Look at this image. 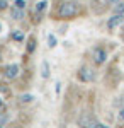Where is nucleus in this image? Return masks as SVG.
Instances as JSON below:
<instances>
[{
  "label": "nucleus",
  "mask_w": 124,
  "mask_h": 128,
  "mask_svg": "<svg viewBox=\"0 0 124 128\" xmlns=\"http://www.w3.org/2000/svg\"><path fill=\"white\" fill-rule=\"evenodd\" d=\"M76 12H78V5H76L73 0H66V2H63L61 5H60V9H58V17L60 19H71V17H75Z\"/></svg>",
  "instance_id": "obj_1"
},
{
  "label": "nucleus",
  "mask_w": 124,
  "mask_h": 128,
  "mask_svg": "<svg viewBox=\"0 0 124 128\" xmlns=\"http://www.w3.org/2000/svg\"><path fill=\"white\" fill-rule=\"evenodd\" d=\"M76 77H78L80 82H94L95 80V70L92 68V67H88V65H82L78 68Z\"/></svg>",
  "instance_id": "obj_2"
},
{
  "label": "nucleus",
  "mask_w": 124,
  "mask_h": 128,
  "mask_svg": "<svg viewBox=\"0 0 124 128\" xmlns=\"http://www.w3.org/2000/svg\"><path fill=\"white\" fill-rule=\"evenodd\" d=\"M92 56H94L95 65H102V63H105V60H107V51L104 48H95L94 53H92Z\"/></svg>",
  "instance_id": "obj_3"
},
{
  "label": "nucleus",
  "mask_w": 124,
  "mask_h": 128,
  "mask_svg": "<svg viewBox=\"0 0 124 128\" xmlns=\"http://www.w3.org/2000/svg\"><path fill=\"white\" fill-rule=\"evenodd\" d=\"M124 20V14H112V17H109V20H107V28L109 29H116L117 26H121Z\"/></svg>",
  "instance_id": "obj_4"
},
{
  "label": "nucleus",
  "mask_w": 124,
  "mask_h": 128,
  "mask_svg": "<svg viewBox=\"0 0 124 128\" xmlns=\"http://www.w3.org/2000/svg\"><path fill=\"white\" fill-rule=\"evenodd\" d=\"M19 65H9L7 68H5V77L7 79H15L17 75H19Z\"/></svg>",
  "instance_id": "obj_5"
},
{
  "label": "nucleus",
  "mask_w": 124,
  "mask_h": 128,
  "mask_svg": "<svg viewBox=\"0 0 124 128\" xmlns=\"http://www.w3.org/2000/svg\"><path fill=\"white\" fill-rule=\"evenodd\" d=\"M10 14H12V19H15V20H22V19H24V9H19V7H12Z\"/></svg>",
  "instance_id": "obj_6"
},
{
  "label": "nucleus",
  "mask_w": 124,
  "mask_h": 128,
  "mask_svg": "<svg viewBox=\"0 0 124 128\" xmlns=\"http://www.w3.org/2000/svg\"><path fill=\"white\" fill-rule=\"evenodd\" d=\"M41 77L43 79H49V63L46 62V60H43V63H41Z\"/></svg>",
  "instance_id": "obj_7"
},
{
  "label": "nucleus",
  "mask_w": 124,
  "mask_h": 128,
  "mask_svg": "<svg viewBox=\"0 0 124 128\" xmlns=\"http://www.w3.org/2000/svg\"><path fill=\"white\" fill-rule=\"evenodd\" d=\"M46 9H48V2H46V0H41V2L36 4V12L41 14V16H43V12H44Z\"/></svg>",
  "instance_id": "obj_8"
},
{
  "label": "nucleus",
  "mask_w": 124,
  "mask_h": 128,
  "mask_svg": "<svg viewBox=\"0 0 124 128\" xmlns=\"http://www.w3.org/2000/svg\"><path fill=\"white\" fill-rule=\"evenodd\" d=\"M56 44H58V40L55 38V34H49L48 36V46L49 48H55Z\"/></svg>",
  "instance_id": "obj_9"
},
{
  "label": "nucleus",
  "mask_w": 124,
  "mask_h": 128,
  "mask_svg": "<svg viewBox=\"0 0 124 128\" xmlns=\"http://www.w3.org/2000/svg\"><path fill=\"white\" fill-rule=\"evenodd\" d=\"M36 50V40L34 38H29V43H27V53H32Z\"/></svg>",
  "instance_id": "obj_10"
},
{
  "label": "nucleus",
  "mask_w": 124,
  "mask_h": 128,
  "mask_svg": "<svg viewBox=\"0 0 124 128\" xmlns=\"http://www.w3.org/2000/svg\"><path fill=\"white\" fill-rule=\"evenodd\" d=\"M114 12L116 14H124V2H117V4H116Z\"/></svg>",
  "instance_id": "obj_11"
},
{
  "label": "nucleus",
  "mask_w": 124,
  "mask_h": 128,
  "mask_svg": "<svg viewBox=\"0 0 124 128\" xmlns=\"http://www.w3.org/2000/svg\"><path fill=\"white\" fill-rule=\"evenodd\" d=\"M14 7H19V9H24L27 7V2L26 0H14Z\"/></svg>",
  "instance_id": "obj_12"
},
{
  "label": "nucleus",
  "mask_w": 124,
  "mask_h": 128,
  "mask_svg": "<svg viewBox=\"0 0 124 128\" xmlns=\"http://www.w3.org/2000/svg\"><path fill=\"white\" fill-rule=\"evenodd\" d=\"M12 38H14L15 41H22L24 40V34H22L20 31H14V32H12Z\"/></svg>",
  "instance_id": "obj_13"
},
{
  "label": "nucleus",
  "mask_w": 124,
  "mask_h": 128,
  "mask_svg": "<svg viewBox=\"0 0 124 128\" xmlns=\"http://www.w3.org/2000/svg\"><path fill=\"white\" fill-rule=\"evenodd\" d=\"M32 96H31V94H22V96H20V102H31V101H32Z\"/></svg>",
  "instance_id": "obj_14"
},
{
  "label": "nucleus",
  "mask_w": 124,
  "mask_h": 128,
  "mask_svg": "<svg viewBox=\"0 0 124 128\" xmlns=\"http://www.w3.org/2000/svg\"><path fill=\"white\" fill-rule=\"evenodd\" d=\"M3 9H7V2L5 0H0V10H3Z\"/></svg>",
  "instance_id": "obj_15"
},
{
  "label": "nucleus",
  "mask_w": 124,
  "mask_h": 128,
  "mask_svg": "<svg viewBox=\"0 0 124 128\" xmlns=\"http://www.w3.org/2000/svg\"><path fill=\"white\" fill-rule=\"evenodd\" d=\"M117 2H121V0H105V4H109V5H112V7H114Z\"/></svg>",
  "instance_id": "obj_16"
},
{
  "label": "nucleus",
  "mask_w": 124,
  "mask_h": 128,
  "mask_svg": "<svg viewBox=\"0 0 124 128\" xmlns=\"http://www.w3.org/2000/svg\"><path fill=\"white\" fill-rule=\"evenodd\" d=\"M119 120H121V121H124V108L119 109Z\"/></svg>",
  "instance_id": "obj_17"
},
{
  "label": "nucleus",
  "mask_w": 124,
  "mask_h": 128,
  "mask_svg": "<svg viewBox=\"0 0 124 128\" xmlns=\"http://www.w3.org/2000/svg\"><path fill=\"white\" fill-rule=\"evenodd\" d=\"M0 62H2V53H0Z\"/></svg>",
  "instance_id": "obj_18"
},
{
  "label": "nucleus",
  "mask_w": 124,
  "mask_h": 128,
  "mask_svg": "<svg viewBox=\"0 0 124 128\" xmlns=\"http://www.w3.org/2000/svg\"><path fill=\"white\" fill-rule=\"evenodd\" d=\"M0 108H2V101H0Z\"/></svg>",
  "instance_id": "obj_19"
},
{
  "label": "nucleus",
  "mask_w": 124,
  "mask_h": 128,
  "mask_svg": "<svg viewBox=\"0 0 124 128\" xmlns=\"http://www.w3.org/2000/svg\"><path fill=\"white\" fill-rule=\"evenodd\" d=\"M0 31H2V24H0Z\"/></svg>",
  "instance_id": "obj_20"
}]
</instances>
